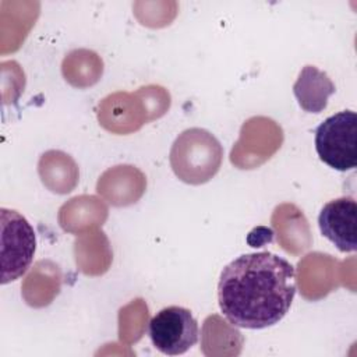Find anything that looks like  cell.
<instances>
[{"label":"cell","mask_w":357,"mask_h":357,"mask_svg":"<svg viewBox=\"0 0 357 357\" xmlns=\"http://www.w3.org/2000/svg\"><path fill=\"white\" fill-rule=\"evenodd\" d=\"M296 294V271L268 252L243 254L226 265L218 282V301L226 319L238 328L264 329L278 324Z\"/></svg>","instance_id":"1"},{"label":"cell","mask_w":357,"mask_h":357,"mask_svg":"<svg viewBox=\"0 0 357 357\" xmlns=\"http://www.w3.org/2000/svg\"><path fill=\"white\" fill-rule=\"evenodd\" d=\"M222 155V146L211 132L202 128H190L174 141L170 163L176 176L183 181L201 184L216 174Z\"/></svg>","instance_id":"2"},{"label":"cell","mask_w":357,"mask_h":357,"mask_svg":"<svg viewBox=\"0 0 357 357\" xmlns=\"http://www.w3.org/2000/svg\"><path fill=\"white\" fill-rule=\"evenodd\" d=\"M315 151L329 167L353 170L357 166V114L343 110L325 119L315 130Z\"/></svg>","instance_id":"3"},{"label":"cell","mask_w":357,"mask_h":357,"mask_svg":"<svg viewBox=\"0 0 357 357\" xmlns=\"http://www.w3.org/2000/svg\"><path fill=\"white\" fill-rule=\"evenodd\" d=\"M1 215V284L17 280L29 268L35 248V231L17 211L0 209Z\"/></svg>","instance_id":"4"},{"label":"cell","mask_w":357,"mask_h":357,"mask_svg":"<svg viewBox=\"0 0 357 357\" xmlns=\"http://www.w3.org/2000/svg\"><path fill=\"white\" fill-rule=\"evenodd\" d=\"M148 331L153 347L166 356L184 354L198 342V322L190 310L180 305L158 311Z\"/></svg>","instance_id":"5"},{"label":"cell","mask_w":357,"mask_h":357,"mask_svg":"<svg viewBox=\"0 0 357 357\" xmlns=\"http://www.w3.org/2000/svg\"><path fill=\"white\" fill-rule=\"evenodd\" d=\"M318 226L342 252L357 250V204L351 197H340L324 205L318 216Z\"/></svg>","instance_id":"6"},{"label":"cell","mask_w":357,"mask_h":357,"mask_svg":"<svg viewBox=\"0 0 357 357\" xmlns=\"http://www.w3.org/2000/svg\"><path fill=\"white\" fill-rule=\"evenodd\" d=\"M335 91V84L328 74L310 64L303 67L293 85V93L300 107L308 113H321Z\"/></svg>","instance_id":"7"}]
</instances>
